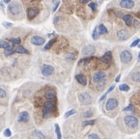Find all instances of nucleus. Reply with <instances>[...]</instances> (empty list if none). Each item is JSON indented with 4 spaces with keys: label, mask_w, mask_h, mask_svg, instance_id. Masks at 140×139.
Instances as JSON below:
<instances>
[{
    "label": "nucleus",
    "mask_w": 140,
    "mask_h": 139,
    "mask_svg": "<svg viewBox=\"0 0 140 139\" xmlns=\"http://www.w3.org/2000/svg\"><path fill=\"white\" fill-rule=\"evenodd\" d=\"M111 59H112V53H111V51H106L101 57V61H103V63H105V64H108L111 61Z\"/></svg>",
    "instance_id": "15"
},
{
    "label": "nucleus",
    "mask_w": 140,
    "mask_h": 139,
    "mask_svg": "<svg viewBox=\"0 0 140 139\" xmlns=\"http://www.w3.org/2000/svg\"><path fill=\"white\" fill-rule=\"evenodd\" d=\"M4 135L7 136V137H10V136H11V131H10L9 129H7V130L4 132Z\"/></svg>",
    "instance_id": "43"
},
{
    "label": "nucleus",
    "mask_w": 140,
    "mask_h": 139,
    "mask_svg": "<svg viewBox=\"0 0 140 139\" xmlns=\"http://www.w3.org/2000/svg\"><path fill=\"white\" fill-rule=\"evenodd\" d=\"M17 121H18L19 123H27V122L29 121V114H28V112H26V111L21 112V113L18 115Z\"/></svg>",
    "instance_id": "14"
},
{
    "label": "nucleus",
    "mask_w": 140,
    "mask_h": 139,
    "mask_svg": "<svg viewBox=\"0 0 140 139\" xmlns=\"http://www.w3.org/2000/svg\"><path fill=\"white\" fill-rule=\"evenodd\" d=\"M10 46V43L6 40H0V48H4L6 49Z\"/></svg>",
    "instance_id": "24"
},
{
    "label": "nucleus",
    "mask_w": 140,
    "mask_h": 139,
    "mask_svg": "<svg viewBox=\"0 0 140 139\" xmlns=\"http://www.w3.org/2000/svg\"><path fill=\"white\" fill-rule=\"evenodd\" d=\"M79 2L83 3V4H85V3H87V2H88V0H79Z\"/></svg>",
    "instance_id": "48"
},
{
    "label": "nucleus",
    "mask_w": 140,
    "mask_h": 139,
    "mask_svg": "<svg viewBox=\"0 0 140 139\" xmlns=\"http://www.w3.org/2000/svg\"><path fill=\"white\" fill-rule=\"evenodd\" d=\"M15 52L19 53V54H29V51L25 47H23L22 45H19V46L15 47Z\"/></svg>",
    "instance_id": "21"
},
{
    "label": "nucleus",
    "mask_w": 140,
    "mask_h": 139,
    "mask_svg": "<svg viewBox=\"0 0 140 139\" xmlns=\"http://www.w3.org/2000/svg\"><path fill=\"white\" fill-rule=\"evenodd\" d=\"M55 132H56V135H57V139H62L61 131H60V127L58 124H55Z\"/></svg>",
    "instance_id": "25"
},
{
    "label": "nucleus",
    "mask_w": 140,
    "mask_h": 139,
    "mask_svg": "<svg viewBox=\"0 0 140 139\" xmlns=\"http://www.w3.org/2000/svg\"><path fill=\"white\" fill-rule=\"evenodd\" d=\"M53 73H54V68L50 66V65H46L45 64L42 68V73L44 76H49V75L53 74Z\"/></svg>",
    "instance_id": "11"
},
{
    "label": "nucleus",
    "mask_w": 140,
    "mask_h": 139,
    "mask_svg": "<svg viewBox=\"0 0 140 139\" xmlns=\"http://www.w3.org/2000/svg\"><path fill=\"white\" fill-rule=\"evenodd\" d=\"M124 121H125V124L129 128H131V129H135L138 126V119L136 117H134V116H133V115L126 116Z\"/></svg>",
    "instance_id": "2"
},
{
    "label": "nucleus",
    "mask_w": 140,
    "mask_h": 139,
    "mask_svg": "<svg viewBox=\"0 0 140 139\" xmlns=\"http://www.w3.org/2000/svg\"><path fill=\"white\" fill-rule=\"evenodd\" d=\"M131 78L133 82H140V71H134L131 74Z\"/></svg>",
    "instance_id": "17"
},
{
    "label": "nucleus",
    "mask_w": 140,
    "mask_h": 139,
    "mask_svg": "<svg viewBox=\"0 0 140 139\" xmlns=\"http://www.w3.org/2000/svg\"><path fill=\"white\" fill-rule=\"evenodd\" d=\"M118 104H119L118 101H117L116 99L112 98V99H109V100L106 102V104H105V108H106V110L110 111V110H113V109H115V108H117Z\"/></svg>",
    "instance_id": "7"
},
{
    "label": "nucleus",
    "mask_w": 140,
    "mask_h": 139,
    "mask_svg": "<svg viewBox=\"0 0 140 139\" xmlns=\"http://www.w3.org/2000/svg\"><path fill=\"white\" fill-rule=\"evenodd\" d=\"M133 59V54L131 53L130 50H123V51L120 53V60L122 61V63H130Z\"/></svg>",
    "instance_id": "5"
},
{
    "label": "nucleus",
    "mask_w": 140,
    "mask_h": 139,
    "mask_svg": "<svg viewBox=\"0 0 140 139\" xmlns=\"http://www.w3.org/2000/svg\"><path fill=\"white\" fill-rule=\"evenodd\" d=\"M97 28H98V31H99L100 35H104V34H106V33L108 32L107 28H106L105 25H103V24H100Z\"/></svg>",
    "instance_id": "22"
},
{
    "label": "nucleus",
    "mask_w": 140,
    "mask_h": 139,
    "mask_svg": "<svg viewBox=\"0 0 140 139\" xmlns=\"http://www.w3.org/2000/svg\"><path fill=\"white\" fill-rule=\"evenodd\" d=\"M130 37H131V35H130L129 31H127V30H125V29H121L117 32V39H118L119 41H122V42H123V41H126V40H128Z\"/></svg>",
    "instance_id": "10"
},
{
    "label": "nucleus",
    "mask_w": 140,
    "mask_h": 139,
    "mask_svg": "<svg viewBox=\"0 0 140 139\" xmlns=\"http://www.w3.org/2000/svg\"><path fill=\"white\" fill-rule=\"evenodd\" d=\"M133 27L134 28H140V21L137 20V19H133Z\"/></svg>",
    "instance_id": "31"
},
{
    "label": "nucleus",
    "mask_w": 140,
    "mask_h": 139,
    "mask_svg": "<svg viewBox=\"0 0 140 139\" xmlns=\"http://www.w3.org/2000/svg\"><path fill=\"white\" fill-rule=\"evenodd\" d=\"M140 43V39H136L135 41H133V43L131 44V47H134V46H136V45H138Z\"/></svg>",
    "instance_id": "35"
},
{
    "label": "nucleus",
    "mask_w": 140,
    "mask_h": 139,
    "mask_svg": "<svg viewBox=\"0 0 140 139\" xmlns=\"http://www.w3.org/2000/svg\"><path fill=\"white\" fill-rule=\"evenodd\" d=\"M103 88H104V82L103 81H101V82H99V85H98V90L99 91H102Z\"/></svg>",
    "instance_id": "37"
},
{
    "label": "nucleus",
    "mask_w": 140,
    "mask_h": 139,
    "mask_svg": "<svg viewBox=\"0 0 140 139\" xmlns=\"http://www.w3.org/2000/svg\"><path fill=\"white\" fill-rule=\"evenodd\" d=\"M56 42V38H53V39H51L47 44L44 45V50H47V49H49V48H51V46L53 45V44Z\"/></svg>",
    "instance_id": "23"
},
{
    "label": "nucleus",
    "mask_w": 140,
    "mask_h": 139,
    "mask_svg": "<svg viewBox=\"0 0 140 139\" xmlns=\"http://www.w3.org/2000/svg\"><path fill=\"white\" fill-rule=\"evenodd\" d=\"M2 24H3V26H4L5 28H11V27H12V25H13L11 22H3Z\"/></svg>",
    "instance_id": "39"
},
{
    "label": "nucleus",
    "mask_w": 140,
    "mask_h": 139,
    "mask_svg": "<svg viewBox=\"0 0 140 139\" xmlns=\"http://www.w3.org/2000/svg\"><path fill=\"white\" fill-rule=\"evenodd\" d=\"M60 0H52V2H53V3H54V4H56V3H57V2H59Z\"/></svg>",
    "instance_id": "50"
},
{
    "label": "nucleus",
    "mask_w": 140,
    "mask_h": 139,
    "mask_svg": "<svg viewBox=\"0 0 140 139\" xmlns=\"http://www.w3.org/2000/svg\"><path fill=\"white\" fill-rule=\"evenodd\" d=\"M106 96H107V94H106V93H105V94H103V96H102V97H101V99H100V102L103 101V100L105 99V97H106Z\"/></svg>",
    "instance_id": "46"
},
{
    "label": "nucleus",
    "mask_w": 140,
    "mask_h": 139,
    "mask_svg": "<svg viewBox=\"0 0 140 139\" xmlns=\"http://www.w3.org/2000/svg\"><path fill=\"white\" fill-rule=\"evenodd\" d=\"M119 5H120V7L124 8V9H133L135 3L133 0H120Z\"/></svg>",
    "instance_id": "9"
},
{
    "label": "nucleus",
    "mask_w": 140,
    "mask_h": 139,
    "mask_svg": "<svg viewBox=\"0 0 140 139\" xmlns=\"http://www.w3.org/2000/svg\"><path fill=\"white\" fill-rule=\"evenodd\" d=\"M75 58V54L74 53H68L67 55V59L68 60H74Z\"/></svg>",
    "instance_id": "38"
},
{
    "label": "nucleus",
    "mask_w": 140,
    "mask_h": 139,
    "mask_svg": "<svg viewBox=\"0 0 140 139\" xmlns=\"http://www.w3.org/2000/svg\"><path fill=\"white\" fill-rule=\"evenodd\" d=\"M88 7L91 9V10H93V11H96L97 10V4L95 2H91V3H89L88 4Z\"/></svg>",
    "instance_id": "32"
},
{
    "label": "nucleus",
    "mask_w": 140,
    "mask_h": 139,
    "mask_svg": "<svg viewBox=\"0 0 140 139\" xmlns=\"http://www.w3.org/2000/svg\"><path fill=\"white\" fill-rule=\"evenodd\" d=\"M138 47L140 48V43H139V44H138Z\"/></svg>",
    "instance_id": "52"
},
{
    "label": "nucleus",
    "mask_w": 140,
    "mask_h": 139,
    "mask_svg": "<svg viewBox=\"0 0 140 139\" xmlns=\"http://www.w3.org/2000/svg\"><path fill=\"white\" fill-rule=\"evenodd\" d=\"M39 14V10L37 8H28L27 11H26V15H27V18L28 19H33L35 16H37V15Z\"/></svg>",
    "instance_id": "13"
},
{
    "label": "nucleus",
    "mask_w": 140,
    "mask_h": 139,
    "mask_svg": "<svg viewBox=\"0 0 140 139\" xmlns=\"http://www.w3.org/2000/svg\"><path fill=\"white\" fill-rule=\"evenodd\" d=\"M3 2H4V3H10L11 0H3Z\"/></svg>",
    "instance_id": "49"
},
{
    "label": "nucleus",
    "mask_w": 140,
    "mask_h": 139,
    "mask_svg": "<svg viewBox=\"0 0 140 139\" xmlns=\"http://www.w3.org/2000/svg\"><path fill=\"white\" fill-rule=\"evenodd\" d=\"M15 44H13V45H10L8 48L5 49V52H4V55L5 56H10L12 54H14L15 52Z\"/></svg>",
    "instance_id": "19"
},
{
    "label": "nucleus",
    "mask_w": 140,
    "mask_h": 139,
    "mask_svg": "<svg viewBox=\"0 0 140 139\" xmlns=\"http://www.w3.org/2000/svg\"><path fill=\"white\" fill-rule=\"evenodd\" d=\"M99 37H100V33H99V31H98V28H95L94 31H93V34H92V38H93L94 40H98Z\"/></svg>",
    "instance_id": "28"
},
{
    "label": "nucleus",
    "mask_w": 140,
    "mask_h": 139,
    "mask_svg": "<svg viewBox=\"0 0 140 139\" xmlns=\"http://www.w3.org/2000/svg\"><path fill=\"white\" fill-rule=\"evenodd\" d=\"M119 90H120V91H123V92H128V91L130 90V86H129L128 84H126V83L121 84V85L119 86Z\"/></svg>",
    "instance_id": "26"
},
{
    "label": "nucleus",
    "mask_w": 140,
    "mask_h": 139,
    "mask_svg": "<svg viewBox=\"0 0 140 139\" xmlns=\"http://www.w3.org/2000/svg\"><path fill=\"white\" fill-rule=\"evenodd\" d=\"M75 113H76V111H75L74 109L70 110V111H68V112H66V113H65V118H69L70 116L74 115V114H75Z\"/></svg>",
    "instance_id": "30"
},
{
    "label": "nucleus",
    "mask_w": 140,
    "mask_h": 139,
    "mask_svg": "<svg viewBox=\"0 0 140 139\" xmlns=\"http://www.w3.org/2000/svg\"><path fill=\"white\" fill-rule=\"evenodd\" d=\"M75 79H76V81L80 84V85H82V86H86V84H87V78L83 75V74H76L75 75Z\"/></svg>",
    "instance_id": "16"
},
{
    "label": "nucleus",
    "mask_w": 140,
    "mask_h": 139,
    "mask_svg": "<svg viewBox=\"0 0 140 139\" xmlns=\"http://www.w3.org/2000/svg\"><path fill=\"white\" fill-rule=\"evenodd\" d=\"M96 123L95 120H89V121H85L83 122V127H86V126H93V125Z\"/></svg>",
    "instance_id": "29"
},
{
    "label": "nucleus",
    "mask_w": 140,
    "mask_h": 139,
    "mask_svg": "<svg viewBox=\"0 0 140 139\" xmlns=\"http://www.w3.org/2000/svg\"><path fill=\"white\" fill-rule=\"evenodd\" d=\"M96 51V48L93 44H87L82 48V54L84 56H91Z\"/></svg>",
    "instance_id": "6"
},
{
    "label": "nucleus",
    "mask_w": 140,
    "mask_h": 139,
    "mask_svg": "<svg viewBox=\"0 0 140 139\" xmlns=\"http://www.w3.org/2000/svg\"><path fill=\"white\" fill-rule=\"evenodd\" d=\"M11 41H12L13 44H20V42H21V40H20L19 38H13Z\"/></svg>",
    "instance_id": "34"
},
{
    "label": "nucleus",
    "mask_w": 140,
    "mask_h": 139,
    "mask_svg": "<svg viewBox=\"0 0 140 139\" xmlns=\"http://www.w3.org/2000/svg\"><path fill=\"white\" fill-rule=\"evenodd\" d=\"M44 96H45V98H46L48 101H54V100L56 99V94H55V92L52 91V90L46 91Z\"/></svg>",
    "instance_id": "18"
},
{
    "label": "nucleus",
    "mask_w": 140,
    "mask_h": 139,
    "mask_svg": "<svg viewBox=\"0 0 140 139\" xmlns=\"http://www.w3.org/2000/svg\"><path fill=\"white\" fill-rule=\"evenodd\" d=\"M30 42H31V44H34V45L40 46V45H43L45 43V40L41 36H33L30 39Z\"/></svg>",
    "instance_id": "8"
},
{
    "label": "nucleus",
    "mask_w": 140,
    "mask_h": 139,
    "mask_svg": "<svg viewBox=\"0 0 140 139\" xmlns=\"http://www.w3.org/2000/svg\"><path fill=\"white\" fill-rule=\"evenodd\" d=\"M60 5V1L59 2H57L56 4H54V8H53V12H55L56 10H57V8H58V6Z\"/></svg>",
    "instance_id": "45"
},
{
    "label": "nucleus",
    "mask_w": 140,
    "mask_h": 139,
    "mask_svg": "<svg viewBox=\"0 0 140 139\" xmlns=\"http://www.w3.org/2000/svg\"><path fill=\"white\" fill-rule=\"evenodd\" d=\"M133 104H130L129 106H127V107L124 108V111H131V110H133Z\"/></svg>",
    "instance_id": "42"
},
{
    "label": "nucleus",
    "mask_w": 140,
    "mask_h": 139,
    "mask_svg": "<svg viewBox=\"0 0 140 139\" xmlns=\"http://www.w3.org/2000/svg\"><path fill=\"white\" fill-rule=\"evenodd\" d=\"M88 139H100V137L97 134H95V133H92V134H90L88 136Z\"/></svg>",
    "instance_id": "40"
},
{
    "label": "nucleus",
    "mask_w": 140,
    "mask_h": 139,
    "mask_svg": "<svg viewBox=\"0 0 140 139\" xmlns=\"http://www.w3.org/2000/svg\"><path fill=\"white\" fill-rule=\"evenodd\" d=\"M78 100L80 102L81 104H84V105H88V104H91L92 102H93V99L90 94L84 92V93H81L78 95Z\"/></svg>",
    "instance_id": "4"
},
{
    "label": "nucleus",
    "mask_w": 140,
    "mask_h": 139,
    "mask_svg": "<svg viewBox=\"0 0 140 139\" xmlns=\"http://www.w3.org/2000/svg\"><path fill=\"white\" fill-rule=\"evenodd\" d=\"M114 88H115V85H111L110 87H109V89H108V90L106 91V94L108 95V94L110 93V92H111V91H112V90H113V89H114Z\"/></svg>",
    "instance_id": "44"
},
{
    "label": "nucleus",
    "mask_w": 140,
    "mask_h": 139,
    "mask_svg": "<svg viewBox=\"0 0 140 139\" xmlns=\"http://www.w3.org/2000/svg\"><path fill=\"white\" fill-rule=\"evenodd\" d=\"M123 20L125 21V23L128 25V26H130L132 23H133V17L132 15H123Z\"/></svg>",
    "instance_id": "20"
},
{
    "label": "nucleus",
    "mask_w": 140,
    "mask_h": 139,
    "mask_svg": "<svg viewBox=\"0 0 140 139\" xmlns=\"http://www.w3.org/2000/svg\"><path fill=\"white\" fill-rule=\"evenodd\" d=\"M8 11L12 14V15H19L21 13V7L17 2H12L9 4L8 6Z\"/></svg>",
    "instance_id": "3"
},
{
    "label": "nucleus",
    "mask_w": 140,
    "mask_h": 139,
    "mask_svg": "<svg viewBox=\"0 0 140 139\" xmlns=\"http://www.w3.org/2000/svg\"><path fill=\"white\" fill-rule=\"evenodd\" d=\"M120 78H121V74H119V75H117V76H116V78H115V81H116V82H119Z\"/></svg>",
    "instance_id": "47"
},
{
    "label": "nucleus",
    "mask_w": 140,
    "mask_h": 139,
    "mask_svg": "<svg viewBox=\"0 0 140 139\" xmlns=\"http://www.w3.org/2000/svg\"><path fill=\"white\" fill-rule=\"evenodd\" d=\"M34 135L37 139H45L44 134L41 132H39V131H34Z\"/></svg>",
    "instance_id": "27"
},
{
    "label": "nucleus",
    "mask_w": 140,
    "mask_h": 139,
    "mask_svg": "<svg viewBox=\"0 0 140 139\" xmlns=\"http://www.w3.org/2000/svg\"><path fill=\"white\" fill-rule=\"evenodd\" d=\"M105 77H106V73L104 72H97L93 75V81L95 83H99V82L103 81Z\"/></svg>",
    "instance_id": "12"
},
{
    "label": "nucleus",
    "mask_w": 140,
    "mask_h": 139,
    "mask_svg": "<svg viewBox=\"0 0 140 139\" xmlns=\"http://www.w3.org/2000/svg\"><path fill=\"white\" fill-rule=\"evenodd\" d=\"M89 61H90V59H89V58L81 59L80 61H79V64H86V63H88Z\"/></svg>",
    "instance_id": "41"
},
{
    "label": "nucleus",
    "mask_w": 140,
    "mask_h": 139,
    "mask_svg": "<svg viewBox=\"0 0 140 139\" xmlns=\"http://www.w3.org/2000/svg\"><path fill=\"white\" fill-rule=\"evenodd\" d=\"M93 115V112H92V110H87V111H85L84 113H83V116L85 118H88V117H91Z\"/></svg>",
    "instance_id": "33"
},
{
    "label": "nucleus",
    "mask_w": 140,
    "mask_h": 139,
    "mask_svg": "<svg viewBox=\"0 0 140 139\" xmlns=\"http://www.w3.org/2000/svg\"><path fill=\"white\" fill-rule=\"evenodd\" d=\"M6 91L5 90H3L2 88H0V99H3V98H5L6 97Z\"/></svg>",
    "instance_id": "36"
},
{
    "label": "nucleus",
    "mask_w": 140,
    "mask_h": 139,
    "mask_svg": "<svg viewBox=\"0 0 140 139\" xmlns=\"http://www.w3.org/2000/svg\"><path fill=\"white\" fill-rule=\"evenodd\" d=\"M138 62H140V52L138 53Z\"/></svg>",
    "instance_id": "51"
},
{
    "label": "nucleus",
    "mask_w": 140,
    "mask_h": 139,
    "mask_svg": "<svg viewBox=\"0 0 140 139\" xmlns=\"http://www.w3.org/2000/svg\"><path fill=\"white\" fill-rule=\"evenodd\" d=\"M55 108V103L54 101H48L44 103V109H43V117L46 118L49 114H51L52 111Z\"/></svg>",
    "instance_id": "1"
}]
</instances>
